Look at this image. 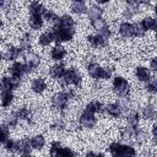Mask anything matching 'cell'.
<instances>
[{
    "label": "cell",
    "instance_id": "obj_1",
    "mask_svg": "<svg viewBox=\"0 0 157 157\" xmlns=\"http://www.w3.org/2000/svg\"><path fill=\"white\" fill-rule=\"evenodd\" d=\"M74 97H75V91L71 90V88H69L66 91H61V92L55 93L53 96V98H52V104H53V107L56 110L63 112V110L66 109L69 101L72 99Z\"/></svg>",
    "mask_w": 157,
    "mask_h": 157
},
{
    "label": "cell",
    "instance_id": "obj_2",
    "mask_svg": "<svg viewBox=\"0 0 157 157\" xmlns=\"http://www.w3.org/2000/svg\"><path fill=\"white\" fill-rule=\"evenodd\" d=\"M108 150L113 157H136V150L131 145L112 142L108 146Z\"/></svg>",
    "mask_w": 157,
    "mask_h": 157
},
{
    "label": "cell",
    "instance_id": "obj_3",
    "mask_svg": "<svg viewBox=\"0 0 157 157\" xmlns=\"http://www.w3.org/2000/svg\"><path fill=\"white\" fill-rule=\"evenodd\" d=\"M53 36H54V40L58 43L70 42L75 36V28H66V27L55 25L53 29Z\"/></svg>",
    "mask_w": 157,
    "mask_h": 157
},
{
    "label": "cell",
    "instance_id": "obj_4",
    "mask_svg": "<svg viewBox=\"0 0 157 157\" xmlns=\"http://www.w3.org/2000/svg\"><path fill=\"white\" fill-rule=\"evenodd\" d=\"M82 81V76H81V72L78 71V69L76 67H70V69H66L63 78L60 80L61 85L64 86H69V85H74V86H78Z\"/></svg>",
    "mask_w": 157,
    "mask_h": 157
},
{
    "label": "cell",
    "instance_id": "obj_5",
    "mask_svg": "<svg viewBox=\"0 0 157 157\" xmlns=\"http://www.w3.org/2000/svg\"><path fill=\"white\" fill-rule=\"evenodd\" d=\"M113 88L118 96L128 97V94L130 92V83L123 76H115L113 80Z\"/></svg>",
    "mask_w": 157,
    "mask_h": 157
},
{
    "label": "cell",
    "instance_id": "obj_6",
    "mask_svg": "<svg viewBox=\"0 0 157 157\" xmlns=\"http://www.w3.org/2000/svg\"><path fill=\"white\" fill-rule=\"evenodd\" d=\"M91 25H92V27L98 32V34H101V36H103V37H105V38L109 39L112 32H110V29H109L108 22H107L104 18L101 17V18H97V20H94V21H91Z\"/></svg>",
    "mask_w": 157,
    "mask_h": 157
},
{
    "label": "cell",
    "instance_id": "obj_7",
    "mask_svg": "<svg viewBox=\"0 0 157 157\" xmlns=\"http://www.w3.org/2000/svg\"><path fill=\"white\" fill-rule=\"evenodd\" d=\"M128 6L124 9V11H123V16L126 18V20H130V18H132L136 13H139L140 12V5H142L141 4V1H139V0H129L128 2Z\"/></svg>",
    "mask_w": 157,
    "mask_h": 157
},
{
    "label": "cell",
    "instance_id": "obj_8",
    "mask_svg": "<svg viewBox=\"0 0 157 157\" xmlns=\"http://www.w3.org/2000/svg\"><path fill=\"white\" fill-rule=\"evenodd\" d=\"M78 121H80L81 126H83L85 129H92L97 124V118H96V114L83 110L78 118Z\"/></svg>",
    "mask_w": 157,
    "mask_h": 157
},
{
    "label": "cell",
    "instance_id": "obj_9",
    "mask_svg": "<svg viewBox=\"0 0 157 157\" xmlns=\"http://www.w3.org/2000/svg\"><path fill=\"white\" fill-rule=\"evenodd\" d=\"M10 70H11V75L13 77L20 78V80H22L29 72V70L27 69V66L23 63H20V61H15L12 64V66L10 67Z\"/></svg>",
    "mask_w": 157,
    "mask_h": 157
},
{
    "label": "cell",
    "instance_id": "obj_10",
    "mask_svg": "<svg viewBox=\"0 0 157 157\" xmlns=\"http://www.w3.org/2000/svg\"><path fill=\"white\" fill-rule=\"evenodd\" d=\"M39 63H40V58L36 53H27L25 55V63L23 64L27 66V69L29 71L37 69L39 66Z\"/></svg>",
    "mask_w": 157,
    "mask_h": 157
},
{
    "label": "cell",
    "instance_id": "obj_11",
    "mask_svg": "<svg viewBox=\"0 0 157 157\" xmlns=\"http://www.w3.org/2000/svg\"><path fill=\"white\" fill-rule=\"evenodd\" d=\"M87 39H88L90 44L92 47H94V48H103V47H105L108 44V38H105V37H103V36H101L98 33L88 36Z\"/></svg>",
    "mask_w": 157,
    "mask_h": 157
},
{
    "label": "cell",
    "instance_id": "obj_12",
    "mask_svg": "<svg viewBox=\"0 0 157 157\" xmlns=\"http://www.w3.org/2000/svg\"><path fill=\"white\" fill-rule=\"evenodd\" d=\"M66 69H65V65L63 63H58L55 65H53L50 69H49V75L54 78V80H61L64 74H65Z\"/></svg>",
    "mask_w": 157,
    "mask_h": 157
},
{
    "label": "cell",
    "instance_id": "obj_13",
    "mask_svg": "<svg viewBox=\"0 0 157 157\" xmlns=\"http://www.w3.org/2000/svg\"><path fill=\"white\" fill-rule=\"evenodd\" d=\"M135 76L140 82H148L151 80V71L146 66H137L135 69Z\"/></svg>",
    "mask_w": 157,
    "mask_h": 157
},
{
    "label": "cell",
    "instance_id": "obj_14",
    "mask_svg": "<svg viewBox=\"0 0 157 157\" xmlns=\"http://www.w3.org/2000/svg\"><path fill=\"white\" fill-rule=\"evenodd\" d=\"M21 55H22V50L18 47L10 45V47H7V49H6L5 54H4V58L7 61H13V60L18 59Z\"/></svg>",
    "mask_w": 157,
    "mask_h": 157
},
{
    "label": "cell",
    "instance_id": "obj_15",
    "mask_svg": "<svg viewBox=\"0 0 157 157\" xmlns=\"http://www.w3.org/2000/svg\"><path fill=\"white\" fill-rule=\"evenodd\" d=\"M102 70H103V67L101 65H98L97 63L92 61L87 65V72L92 78H96V80L101 78L102 80Z\"/></svg>",
    "mask_w": 157,
    "mask_h": 157
},
{
    "label": "cell",
    "instance_id": "obj_16",
    "mask_svg": "<svg viewBox=\"0 0 157 157\" xmlns=\"http://www.w3.org/2000/svg\"><path fill=\"white\" fill-rule=\"evenodd\" d=\"M31 87H32V91L34 93H43L45 90H47V82L43 77H37L32 81L31 83Z\"/></svg>",
    "mask_w": 157,
    "mask_h": 157
},
{
    "label": "cell",
    "instance_id": "obj_17",
    "mask_svg": "<svg viewBox=\"0 0 157 157\" xmlns=\"http://www.w3.org/2000/svg\"><path fill=\"white\" fill-rule=\"evenodd\" d=\"M13 101V92L7 90H0V103L4 108L9 107Z\"/></svg>",
    "mask_w": 157,
    "mask_h": 157
},
{
    "label": "cell",
    "instance_id": "obj_18",
    "mask_svg": "<svg viewBox=\"0 0 157 157\" xmlns=\"http://www.w3.org/2000/svg\"><path fill=\"white\" fill-rule=\"evenodd\" d=\"M104 110L110 115V117H113V118H119L120 115H121V108H120V105H119V103L118 102H115V103H109L108 105H105L104 107Z\"/></svg>",
    "mask_w": 157,
    "mask_h": 157
},
{
    "label": "cell",
    "instance_id": "obj_19",
    "mask_svg": "<svg viewBox=\"0 0 157 157\" xmlns=\"http://www.w3.org/2000/svg\"><path fill=\"white\" fill-rule=\"evenodd\" d=\"M65 55H66V50H65V48L61 47V45H55V47L50 50V56H52V59L55 60V61L63 60V59L65 58Z\"/></svg>",
    "mask_w": 157,
    "mask_h": 157
},
{
    "label": "cell",
    "instance_id": "obj_20",
    "mask_svg": "<svg viewBox=\"0 0 157 157\" xmlns=\"http://www.w3.org/2000/svg\"><path fill=\"white\" fill-rule=\"evenodd\" d=\"M28 10H29V15H40V16H43L47 9L43 6V4L38 2V1H32L28 6Z\"/></svg>",
    "mask_w": 157,
    "mask_h": 157
},
{
    "label": "cell",
    "instance_id": "obj_21",
    "mask_svg": "<svg viewBox=\"0 0 157 157\" xmlns=\"http://www.w3.org/2000/svg\"><path fill=\"white\" fill-rule=\"evenodd\" d=\"M119 33L121 37L124 38H130L132 37V23L125 21V22H121L120 26H119Z\"/></svg>",
    "mask_w": 157,
    "mask_h": 157
},
{
    "label": "cell",
    "instance_id": "obj_22",
    "mask_svg": "<svg viewBox=\"0 0 157 157\" xmlns=\"http://www.w3.org/2000/svg\"><path fill=\"white\" fill-rule=\"evenodd\" d=\"M31 140L28 137H23L22 140H18V152L22 155H31Z\"/></svg>",
    "mask_w": 157,
    "mask_h": 157
},
{
    "label": "cell",
    "instance_id": "obj_23",
    "mask_svg": "<svg viewBox=\"0 0 157 157\" xmlns=\"http://www.w3.org/2000/svg\"><path fill=\"white\" fill-rule=\"evenodd\" d=\"M102 13H103V10L98 5H92L90 9H87V15H88V18L91 21H94L97 18H101L102 17Z\"/></svg>",
    "mask_w": 157,
    "mask_h": 157
},
{
    "label": "cell",
    "instance_id": "obj_24",
    "mask_svg": "<svg viewBox=\"0 0 157 157\" xmlns=\"http://www.w3.org/2000/svg\"><path fill=\"white\" fill-rule=\"evenodd\" d=\"M85 110H87L92 114H97V113H102L104 110V107L99 101H92L86 105Z\"/></svg>",
    "mask_w": 157,
    "mask_h": 157
},
{
    "label": "cell",
    "instance_id": "obj_25",
    "mask_svg": "<svg viewBox=\"0 0 157 157\" xmlns=\"http://www.w3.org/2000/svg\"><path fill=\"white\" fill-rule=\"evenodd\" d=\"M16 115L18 118V120H27L28 123H32V113L27 107H20L16 112Z\"/></svg>",
    "mask_w": 157,
    "mask_h": 157
},
{
    "label": "cell",
    "instance_id": "obj_26",
    "mask_svg": "<svg viewBox=\"0 0 157 157\" xmlns=\"http://www.w3.org/2000/svg\"><path fill=\"white\" fill-rule=\"evenodd\" d=\"M71 11L76 15H83L87 12V5L85 1H74L71 4Z\"/></svg>",
    "mask_w": 157,
    "mask_h": 157
},
{
    "label": "cell",
    "instance_id": "obj_27",
    "mask_svg": "<svg viewBox=\"0 0 157 157\" xmlns=\"http://www.w3.org/2000/svg\"><path fill=\"white\" fill-rule=\"evenodd\" d=\"M56 25L63 26V27H66V28H75V21H74V18H72L70 15H67V13L60 16V17H59V22H58Z\"/></svg>",
    "mask_w": 157,
    "mask_h": 157
},
{
    "label": "cell",
    "instance_id": "obj_28",
    "mask_svg": "<svg viewBox=\"0 0 157 157\" xmlns=\"http://www.w3.org/2000/svg\"><path fill=\"white\" fill-rule=\"evenodd\" d=\"M28 23H29L31 28L39 29L43 26V16H40V15H29Z\"/></svg>",
    "mask_w": 157,
    "mask_h": 157
},
{
    "label": "cell",
    "instance_id": "obj_29",
    "mask_svg": "<svg viewBox=\"0 0 157 157\" xmlns=\"http://www.w3.org/2000/svg\"><path fill=\"white\" fill-rule=\"evenodd\" d=\"M53 42H54V36H53V32H49V31L42 33L38 38V43L43 47H47V45L52 44Z\"/></svg>",
    "mask_w": 157,
    "mask_h": 157
},
{
    "label": "cell",
    "instance_id": "obj_30",
    "mask_svg": "<svg viewBox=\"0 0 157 157\" xmlns=\"http://www.w3.org/2000/svg\"><path fill=\"white\" fill-rule=\"evenodd\" d=\"M31 146L34 150H42L45 146V139L43 135H34L31 139Z\"/></svg>",
    "mask_w": 157,
    "mask_h": 157
},
{
    "label": "cell",
    "instance_id": "obj_31",
    "mask_svg": "<svg viewBox=\"0 0 157 157\" xmlns=\"http://www.w3.org/2000/svg\"><path fill=\"white\" fill-rule=\"evenodd\" d=\"M145 139H146V135H145L144 130L140 129L139 126L134 128V132H132V137H131V140H134L135 144L141 145V144L145 141Z\"/></svg>",
    "mask_w": 157,
    "mask_h": 157
},
{
    "label": "cell",
    "instance_id": "obj_32",
    "mask_svg": "<svg viewBox=\"0 0 157 157\" xmlns=\"http://www.w3.org/2000/svg\"><path fill=\"white\" fill-rule=\"evenodd\" d=\"M142 117L146 119V120H152V119H155V117H156V108H155V105L153 104H147V105H145V108L142 109Z\"/></svg>",
    "mask_w": 157,
    "mask_h": 157
},
{
    "label": "cell",
    "instance_id": "obj_33",
    "mask_svg": "<svg viewBox=\"0 0 157 157\" xmlns=\"http://www.w3.org/2000/svg\"><path fill=\"white\" fill-rule=\"evenodd\" d=\"M140 23H141V26L144 27L145 32H146V31H153V29H156V27H157V22H156V20H155L153 17H146V18H144Z\"/></svg>",
    "mask_w": 157,
    "mask_h": 157
},
{
    "label": "cell",
    "instance_id": "obj_34",
    "mask_svg": "<svg viewBox=\"0 0 157 157\" xmlns=\"http://www.w3.org/2000/svg\"><path fill=\"white\" fill-rule=\"evenodd\" d=\"M18 48L22 50V53L31 49V34H29L28 32H26V33L22 36V38L20 39V47H18Z\"/></svg>",
    "mask_w": 157,
    "mask_h": 157
},
{
    "label": "cell",
    "instance_id": "obj_35",
    "mask_svg": "<svg viewBox=\"0 0 157 157\" xmlns=\"http://www.w3.org/2000/svg\"><path fill=\"white\" fill-rule=\"evenodd\" d=\"M126 120H128V125L131 128H136L139 125V120H140V115L136 110H131L128 115H126Z\"/></svg>",
    "mask_w": 157,
    "mask_h": 157
},
{
    "label": "cell",
    "instance_id": "obj_36",
    "mask_svg": "<svg viewBox=\"0 0 157 157\" xmlns=\"http://www.w3.org/2000/svg\"><path fill=\"white\" fill-rule=\"evenodd\" d=\"M54 157H77V155L70 148V147H60L56 153L54 155Z\"/></svg>",
    "mask_w": 157,
    "mask_h": 157
},
{
    "label": "cell",
    "instance_id": "obj_37",
    "mask_svg": "<svg viewBox=\"0 0 157 157\" xmlns=\"http://www.w3.org/2000/svg\"><path fill=\"white\" fill-rule=\"evenodd\" d=\"M43 17H44L49 23H54V25H56V23L59 22V16H58L56 12L53 11V10H45Z\"/></svg>",
    "mask_w": 157,
    "mask_h": 157
},
{
    "label": "cell",
    "instance_id": "obj_38",
    "mask_svg": "<svg viewBox=\"0 0 157 157\" xmlns=\"http://www.w3.org/2000/svg\"><path fill=\"white\" fill-rule=\"evenodd\" d=\"M4 124H5L7 128H15V126H17V124H18V118H17L16 113H15V112H13V113H10V114L6 117Z\"/></svg>",
    "mask_w": 157,
    "mask_h": 157
},
{
    "label": "cell",
    "instance_id": "obj_39",
    "mask_svg": "<svg viewBox=\"0 0 157 157\" xmlns=\"http://www.w3.org/2000/svg\"><path fill=\"white\" fill-rule=\"evenodd\" d=\"M9 139H10L9 128L5 124H0V144H6Z\"/></svg>",
    "mask_w": 157,
    "mask_h": 157
},
{
    "label": "cell",
    "instance_id": "obj_40",
    "mask_svg": "<svg viewBox=\"0 0 157 157\" xmlns=\"http://www.w3.org/2000/svg\"><path fill=\"white\" fill-rule=\"evenodd\" d=\"M5 148L9 151V152H12V153H16L18 152V140H12V139H9L5 144Z\"/></svg>",
    "mask_w": 157,
    "mask_h": 157
},
{
    "label": "cell",
    "instance_id": "obj_41",
    "mask_svg": "<svg viewBox=\"0 0 157 157\" xmlns=\"http://www.w3.org/2000/svg\"><path fill=\"white\" fill-rule=\"evenodd\" d=\"M145 33L146 32H145V29L140 22H136L132 25V37H144Z\"/></svg>",
    "mask_w": 157,
    "mask_h": 157
},
{
    "label": "cell",
    "instance_id": "obj_42",
    "mask_svg": "<svg viewBox=\"0 0 157 157\" xmlns=\"http://www.w3.org/2000/svg\"><path fill=\"white\" fill-rule=\"evenodd\" d=\"M0 90H7V91H13L12 83H11V77L4 76L0 81Z\"/></svg>",
    "mask_w": 157,
    "mask_h": 157
},
{
    "label": "cell",
    "instance_id": "obj_43",
    "mask_svg": "<svg viewBox=\"0 0 157 157\" xmlns=\"http://www.w3.org/2000/svg\"><path fill=\"white\" fill-rule=\"evenodd\" d=\"M145 88H146V91H147V92H150V93L155 94V93H156V91H157V80H156L155 77H151V80H150L148 82H146Z\"/></svg>",
    "mask_w": 157,
    "mask_h": 157
},
{
    "label": "cell",
    "instance_id": "obj_44",
    "mask_svg": "<svg viewBox=\"0 0 157 157\" xmlns=\"http://www.w3.org/2000/svg\"><path fill=\"white\" fill-rule=\"evenodd\" d=\"M132 132H134V128L126 126V128H123V129L120 130V136H121L123 140H131Z\"/></svg>",
    "mask_w": 157,
    "mask_h": 157
},
{
    "label": "cell",
    "instance_id": "obj_45",
    "mask_svg": "<svg viewBox=\"0 0 157 157\" xmlns=\"http://www.w3.org/2000/svg\"><path fill=\"white\" fill-rule=\"evenodd\" d=\"M118 103L121 108V112H128L131 109V101L128 97H123L120 101H118Z\"/></svg>",
    "mask_w": 157,
    "mask_h": 157
},
{
    "label": "cell",
    "instance_id": "obj_46",
    "mask_svg": "<svg viewBox=\"0 0 157 157\" xmlns=\"http://www.w3.org/2000/svg\"><path fill=\"white\" fill-rule=\"evenodd\" d=\"M52 128L55 129V130H63V129L66 128V124H65L64 119H61V118H56V119L53 121Z\"/></svg>",
    "mask_w": 157,
    "mask_h": 157
},
{
    "label": "cell",
    "instance_id": "obj_47",
    "mask_svg": "<svg viewBox=\"0 0 157 157\" xmlns=\"http://www.w3.org/2000/svg\"><path fill=\"white\" fill-rule=\"evenodd\" d=\"M60 147H61V144L59 141H53L50 144V147H49V155H50V157H54V155L56 153V151Z\"/></svg>",
    "mask_w": 157,
    "mask_h": 157
},
{
    "label": "cell",
    "instance_id": "obj_48",
    "mask_svg": "<svg viewBox=\"0 0 157 157\" xmlns=\"http://www.w3.org/2000/svg\"><path fill=\"white\" fill-rule=\"evenodd\" d=\"M110 77H112V69L103 67V70H102V80H108Z\"/></svg>",
    "mask_w": 157,
    "mask_h": 157
},
{
    "label": "cell",
    "instance_id": "obj_49",
    "mask_svg": "<svg viewBox=\"0 0 157 157\" xmlns=\"http://www.w3.org/2000/svg\"><path fill=\"white\" fill-rule=\"evenodd\" d=\"M150 67L152 71H156L157 70V59L156 58H152L151 61H150Z\"/></svg>",
    "mask_w": 157,
    "mask_h": 157
},
{
    "label": "cell",
    "instance_id": "obj_50",
    "mask_svg": "<svg viewBox=\"0 0 157 157\" xmlns=\"http://www.w3.org/2000/svg\"><path fill=\"white\" fill-rule=\"evenodd\" d=\"M156 128H157V125L153 124L152 125V137H153V140H156Z\"/></svg>",
    "mask_w": 157,
    "mask_h": 157
},
{
    "label": "cell",
    "instance_id": "obj_51",
    "mask_svg": "<svg viewBox=\"0 0 157 157\" xmlns=\"http://www.w3.org/2000/svg\"><path fill=\"white\" fill-rule=\"evenodd\" d=\"M94 155H96L94 152H92V151H88V152L85 155V157H94Z\"/></svg>",
    "mask_w": 157,
    "mask_h": 157
},
{
    "label": "cell",
    "instance_id": "obj_52",
    "mask_svg": "<svg viewBox=\"0 0 157 157\" xmlns=\"http://www.w3.org/2000/svg\"><path fill=\"white\" fill-rule=\"evenodd\" d=\"M94 157H105V156H104L103 153H101V152H99V153H96V155H94Z\"/></svg>",
    "mask_w": 157,
    "mask_h": 157
},
{
    "label": "cell",
    "instance_id": "obj_53",
    "mask_svg": "<svg viewBox=\"0 0 157 157\" xmlns=\"http://www.w3.org/2000/svg\"><path fill=\"white\" fill-rule=\"evenodd\" d=\"M4 4H5V2H4L2 0H0V7H2V6H4Z\"/></svg>",
    "mask_w": 157,
    "mask_h": 157
},
{
    "label": "cell",
    "instance_id": "obj_54",
    "mask_svg": "<svg viewBox=\"0 0 157 157\" xmlns=\"http://www.w3.org/2000/svg\"><path fill=\"white\" fill-rule=\"evenodd\" d=\"M22 157H32V156H31V155H23Z\"/></svg>",
    "mask_w": 157,
    "mask_h": 157
},
{
    "label": "cell",
    "instance_id": "obj_55",
    "mask_svg": "<svg viewBox=\"0 0 157 157\" xmlns=\"http://www.w3.org/2000/svg\"><path fill=\"white\" fill-rule=\"evenodd\" d=\"M1 59H2V53L0 52V61H1Z\"/></svg>",
    "mask_w": 157,
    "mask_h": 157
},
{
    "label": "cell",
    "instance_id": "obj_56",
    "mask_svg": "<svg viewBox=\"0 0 157 157\" xmlns=\"http://www.w3.org/2000/svg\"><path fill=\"white\" fill-rule=\"evenodd\" d=\"M1 42H2V38H1V36H0V44H1Z\"/></svg>",
    "mask_w": 157,
    "mask_h": 157
},
{
    "label": "cell",
    "instance_id": "obj_57",
    "mask_svg": "<svg viewBox=\"0 0 157 157\" xmlns=\"http://www.w3.org/2000/svg\"><path fill=\"white\" fill-rule=\"evenodd\" d=\"M1 26H2V21H0V27H1Z\"/></svg>",
    "mask_w": 157,
    "mask_h": 157
}]
</instances>
